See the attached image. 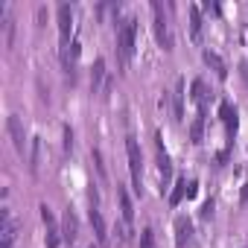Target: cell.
Returning a JSON list of instances; mask_svg holds the SVG:
<instances>
[{"label":"cell","mask_w":248,"mask_h":248,"mask_svg":"<svg viewBox=\"0 0 248 248\" xmlns=\"http://www.w3.org/2000/svg\"><path fill=\"white\" fill-rule=\"evenodd\" d=\"M152 15H155V38L164 50H172V35H170V24H167V15H164V6L158 0H152Z\"/></svg>","instance_id":"obj_3"},{"label":"cell","mask_w":248,"mask_h":248,"mask_svg":"<svg viewBox=\"0 0 248 248\" xmlns=\"http://www.w3.org/2000/svg\"><path fill=\"white\" fill-rule=\"evenodd\" d=\"M204 64H207V67H210V70H213V73H216L222 82L228 79V64L222 62V56H219V53H213V50H204Z\"/></svg>","instance_id":"obj_12"},{"label":"cell","mask_w":248,"mask_h":248,"mask_svg":"<svg viewBox=\"0 0 248 248\" xmlns=\"http://www.w3.org/2000/svg\"><path fill=\"white\" fill-rule=\"evenodd\" d=\"M155 152H158V170H161V190H167L170 181H172V161H170V155L164 152L161 135H155Z\"/></svg>","instance_id":"obj_4"},{"label":"cell","mask_w":248,"mask_h":248,"mask_svg":"<svg viewBox=\"0 0 248 248\" xmlns=\"http://www.w3.org/2000/svg\"><path fill=\"white\" fill-rule=\"evenodd\" d=\"M190 140H193L196 146L204 140V111H199V117L190 123Z\"/></svg>","instance_id":"obj_16"},{"label":"cell","mask_w":248,"mask_h":248,"mask_svg":"<svg viewBox=\"0 0 248 248\" xmlns=\"http://www.w3.org/2000/svg\"><path fill=\"white\" fill-rule=\"evenodd\" d=\"M184 196H187V178L181 175V178L175 181V187H172V193H170V207H178Z\"/></svg>","instance_id":"obj_17"},{"label":"cell","mask_w":248,"mask_h":248,"mask_svg":"<svg viewBox=\"0 0 248 248\" xmlns=\"http://www.w3.org/2000/svg\"><path fill=\"white\" fill-rule=\"evenodd\" d=\"M91 228H93L96 245L105 248V245H108V225H105V219H102V213H99L96 207H91Z\"/></svg>","instance_id":"obj_8"},{"label":"cell","mask_w":248,"mask_h":248,"mask_svg":"<svg viewBox=\"0 0 248 248\" xmlns=\"http://www.w3.org/2000/svg\"><path fill=\"white\" fill-rule=\"evenodd\" d=\"M126 155H129V172H132V190L140 196L143 190V155H140V146L138 140L129 135L126 138Z\"/></svg>","instance_id":"obj_2"},{"label":"cell","mask_w":248,"mask_h":248,"mask_svg":"<svg viewBox=\"0 0 248 248\" xmlns=\"http://www.w3.org/2000/svg\"><path fill=\"white\" fill-rule=\"evenodd\" d=\"M140 248H155V231L152 228L140 231Z\"/></svg>","instance_id":"obj_21"},{"label":"cell","mask_w":248,"mask_h":248,"mask_svg":"<svg viewBox=\"0 0 248 248\" xmlns=\"http://www.w3.org/2000/svg\"><path fill=\"white\" fill-rule=\"evenodd\" d=\"M117 27V56H120V62L126 64L132 56H135V38H138V18H123V21H117L114 24Z\"/></svg>","instance_id":"obj_1"},{"label":"cell","mask_w":248,"mask_h":248,"mask_svg":"<svg viewBox=\"0 0 248 248\" xmlns=\"http://www.w3.org/2000/svg\"><path fill=\"white\" fill-rule=\"evenodd\" d=\"M239 76H242V82L248 85V59H245V62L239 64Z\"/></svg>","instance_id":"obj_27"},{"label":"cell","mask_w":248,"mask_h":248,"mask_svg":"<svg viewBox=\"0 0 248 248\" xmlns=\"http://www.w3.org/2000/svg\"><path fill=\"white\" fill-rule=\"evenodd\" d=\"M56 15H59V38H62V47H67V41H70V27H73V9H70L67 3H62V6L56 9Z\"/></svg>","instance_id":"obj_6"},{"label":"cell","mask_w":248,"mask_h":248,"mask_svg":"<svg viewBox=\"0 0 248 248\" xmlns=\"http://www.w3.org/2000/svg\"><path fill=\"white\" fill-rule=\"evenodd\" d=\"M190 239H193V222L187 216H175V245L187 248Z\"/></svg>","instance_id":"obj_9"},{"label":"cell","mask_w":248,"mask_h":248,"mask_svg":"<svg viewBox=\"0 0 248 248\" xmlns=\"http://www.w3.org/2000/svg\"><path fill=\"white\" fill-rule=\"evenodd\" d=\"M62 236L67 239V242H76V236H79V219H76V213L67 207L64 210V222H62Z\"/></svg>","instance_id":"obj_11"},{"label":"cell","mask_w":248,"mask_h":248,"mask_svg":"<svg viewBox=\"0 0 248 248\" xmlns=\"http://www.w3.org/2000/svg\"><path fill=\"white\" fill-rule=\"evenodd\" d=\"M62 228H47V248H59L62 245Z\"/></svg>","instance_id":"obj_20"},{"label":"cell","mask_w":248,"mask_h":248,"mask_svg":"<svg viewBox=\"0 0 248 248\" xmlns=\"http://www.w3.org/2000/svg\"><path fill=\"white\" fill-rule=\"evenodd\" d=\"M70 149H73V129L64 126V152H70Z\"/></svg>","instance_id":"obj_24"},{"label":"cell","mask_w":248,"mask_h":248,"mask_svg":"<svg viewBox=\"0 0 248 248\" xmlns=\"http://www.w3.org/2000/svg\"><path fill=\"white\" fill-rule=\"evenodd\" d=\"M117 202H120V216H123V222L132 228V222H135V204H132L126 187H120V184H117Z\"/></svg>","instance_id":"obj_10"},{"label":"cell","mask_w":248,"mask_h":248,"mask_svg":"<svg viewBox=\"0 0 248 248\" xmlns=\"http://www.w3.org/2000/svg\"><path fill=\"white\" fill-rule=\"evenodd\" d=\"M6 132H9V138H12L15 152H18V155H24V149H27V135H24V126H21V120H18L15 114H9V117H6Z\"/></svg>","instance_id":"obj_5"},{"label":"cell","mask_w":248,"mask_h":248,"mask_svg":"<svg viewBox=\"0 0 248 248\" xmlns=\"http://www.w3.org/2000/svg\"><path fill=\"white\" fill-rule=\"evenodd\" d=\"M219 117H222L225 129H228V138L233 140V135H236V129H239V114H236V108H233L231 102H219Z\"/></svg>","instance_id":"obj_7"},{"label":"cell","mask_w":248,"mask_h":248,"mask_svg":"<svg viewBox=\"0 0 248 248\" xmlns=\"http://www.w3.org/2000/svg\"><path fill=\"white\" fill-rule=\"evenodd\" d=\"M38 161H41V140L32 138V152H30V172L38 175Z\"/></svg>","instance_id":"obj_19"},{"label":"cell","mask_w":248,"mask_h":248,"mask_svg":"<svg viewBox=\"0 0 248 248\" xmlns=\"http://www.w3.org/2000/svg\"><path fill=\"white\" fill-rule=\"evenodd\" d=\"M190 99H193L199 108H204V82H202V79H193V85H190Z\"/></svg>","instance_id":"obj_18"},{"label":"cell","mask_w":248,"mask_h":248,"mask_svg":"<svg viewBox=\"0 0 248 248\" xmlns=\"http://www.w3.org/2000/svg\"><path fill=\"white\" fill-rule=\"evenodd\" d=\"M190 12V38H193V44H202V9L199 6H190L187 9Z\"/></svg>","instance_id":"obj_14"},{"label":"cell","mask_w":248,"mask_h":248,"mask_svg":"<svg viewBox=\"0 0 248 248\" xmlns=\"http://www.w3.org/2000/svg\"><path fill=\"white\" fill-rule=\"evenodd\" d=\"M12 44H15V24L6 21V47H12Z\"/></svg>","instance_id":"obj_23"},{"label":"cell","mask_w":248,"mask_h":248,"mask_svg":"<svg viewBox=\"0 0 248 248\" xmlns=\"http://www.w3.org/2000/svg\"><path fill=\"white\" fill-rule=\"evenodd\" d=\"M199 213H202V219H210V216H213V199H207V202L202 204V210H199Z\"/></svg>","instance_id":"obj_25"},{"label":"cell","mask_w":248,"mask_h":248,"mask_svg":"<svg viewBox=\"0 0 248 248\" xmlns=\"http://www.w3.org/2000/svg\"><path fill=\"white\" fill-rule=\"evenodd\" d=\"M0 248H12V239H3V245H0Z\"/></svg>","instance_id":"obj_28"},{"label":"cell","mask_w":248,"mask_h":248,"mask_svg":"<svg viewBox=\"0 0 248 248\" xmlns=\"http://www.w3.org/2000/svg\"><path fill=\"white\" fill-rule=\"evenodd\" d=\"M172 117L178 123H184V79H178L175 91H172Z\"/></svg>","instance_id":"obj_13"},{"label":"cell","mask_w":248,"mask_h":248,"mask_svg":"<svg viewBox=\"0 0 248 248\" xmlns=\"http://www.w3.org/2000/svg\"><path fill=\"white\" fill-rule=\"evenodd\" d=\"M41 222H44L47 228H59V225H56V216H53V210H50L47 204H41Z\"/></svg>","instance_id":"obj_22"},{"label":"cell","mask_w":248,"mask_h":248,"mask_svg":"<svg viewBox=\"0 0 248 248\" xmlns=\"http://www.w3.org/2000/svg\"><path fill=\"white\" fill-rule=\"evenodd\" d=\"M102 82H108L105 79V59H96L93 67H91V88H93V93L102 91Z\"/></svg>","instance_id":"obj_15"},{"label":"cell","mask_w":248,"mask_h":248,"mask_svg":"<svg viewBox=\"0 0 248 248\" xmlns=\"http://www.w3.org/2000/svg\"><path fill=\"white\" fill-rule=\"evenodd\" d=\"M196 193H199V181L193 178V181H187V199H196Z\"/></svg>","instance_id":"obj_26"}]
</instances>
